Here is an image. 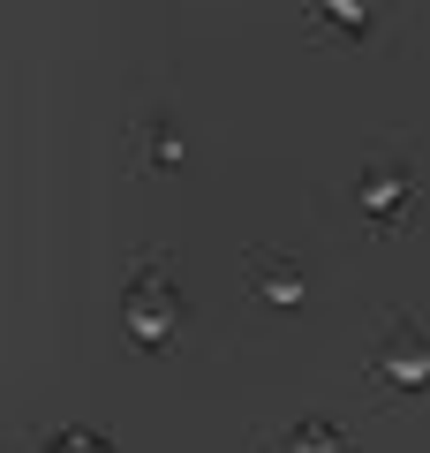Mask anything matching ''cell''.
Returning a JSON list of instances; mask_svg holds the SVG:
<instances>
[{
    "label": "cell",
    "mask_w": 430,
    "mask_h": 453,
    "mask_svg": "<svg viewBox=\"0 0 430 453\" xmlns=\"http://www.w3.org/2000/svg\"><path fill=\"white\" fill-rule=\"evenodd\" d=\"M46 453H106V438H91V431H61Z\"/></svg>",
    "instance_id": "8992f818"
},
{
    "label": "cell",
    "mask_w": 430,
    "mask_h": 453,
    "mask_svg": "<svg viewBox=\"0 0 430 453\" xmlns=\"http://www.w3.org/2000/svg\"><path fill=\"white\" fill-rule=\"evenodd\" d=\"M378 378L385 386H423L430 378V340L415 325H393V340H385V356H378Z\"/></svg>",
    "instance_id": "7a4b0ae2"
},
{
    "label": "cell",
    "mask_w": 430,
    "mask_h": 453,
    "mask_svg": "<svg viewBox=\"0 0 430 453\" xmlns=\"http://www.w3.org/2000/svg\"><path fill=\"white\" fill-rule=\"evenodd\" d=\"M400 204H408V166H378V174H363V211L400 219Z\"/></svg>",
    "instance_id": "3957f363"
},
{
    "label": "cell",
    "mask_w": 430,
    "mask_h": 453,
    "mask_svg": "<svg viewBox=\"0 0 430 453\" xmlns=\"http://www.w3.org/2000/svg\"><path fill=\"white\" fill-rule=\"evenodd\" d=\"M287 453H340V431L333 423H303V431L287 438Z\"/></svg>",
    "instance_id": "277c9868"
},
{
    "label": "cell",
    "mask_w": 430,
    "mask_h": 453,
    "mask_svg": "<svg viewBox=\"0 0 430 453\" xmlns=\"http://www.w3.org/2000/svg\"><path fill=\"white\" fill-rule=\"evenodd\" d=\"M121 310H128V333H136L143 348H159V340L181 325V295H174V280H166L159 265H151V273H136V288H128Z\"/></svg>",
    "instance_id": "6da1fadb"
},
{
    "label": "cell",
    "mask_w": 430,
    "mask_h": 453,
    "mask_svg": "<svg viewBox=\"0 0 430 453\" xmlns=\"http://www.w3.org/2000/svg\"><path fill=\"white\" fill-rule=\"evenodd\" d=\"M257 288H265V303H295V295H303V280L287 273V265H265V280H257Z\"/></svg>",
    "instance_id": "5b68a950"
}]
</instances>
